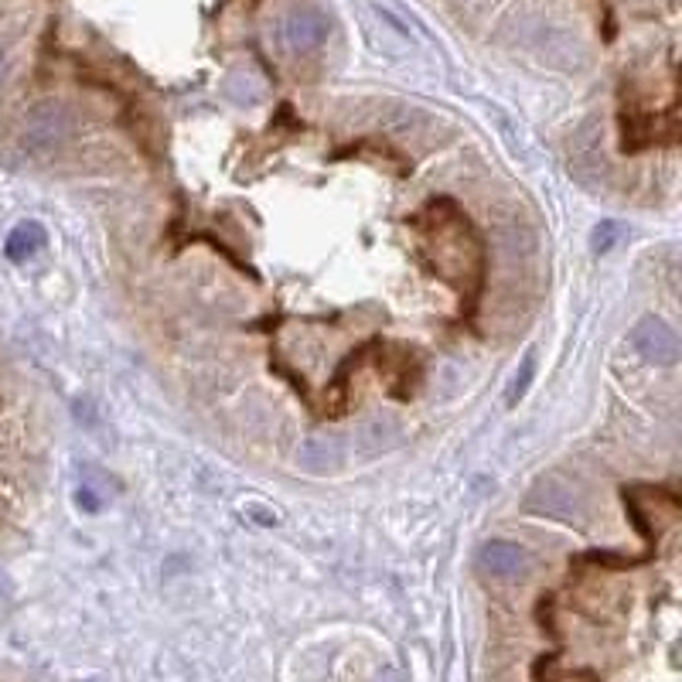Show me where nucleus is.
Wrapping results in <instances>:
<instances>
[{"label": "nucleus", "mask_w": 682, "mask_h": 682, "mask_svg": "<svg viewBox=\"0 0 682 682\" xmlns=\"http://www.w3.org/2000/svg\"><path fill=\"white\" fill-rule=\"evenodd\" d=\"M526 509L539 512V516H550L560 522H583L587 519V498L580 488H573L563 478H542L532 485V491L526 495Z\"/></svg>", "instance_id": "2"}, {"label": "nucleus", "mask_w": 682, "mask_h": 682, "mask_svg": "<svg viewBox=\"0 0 682 682\" xmlns=\"http://www.w3.org/2000/svg\"><path fill=\"white\" fill-rule=\"evenodd\" d=\"M75 130H79V120L69 103L41 100L21 120V147L34 157H49L72 141Z\"/></svg>", "instance_id": "1"}, {"label": "nucleus", "mask_w": 682, "mask_h": 682, "mask_svg": "<svg viewBox=\"0 0 682 682\" xmlns=\"http://www.w3.org/2000/svg\"><path fill=\"white\" fill-rule=\"evenodd\" d=\"M621 233H624V225H621V222H614V218L598 222V225H594V236H590V250H594L598 256L611 253V250L621 243Z\"/></svg>", "instance_id": "7"}, {"label": "nucleus", "mask_w": 682, "mask_h": 682, "mask_svg": "<svg viewBox=\"0 0 682 682\" xmlns=\"http://www.w3.org/2000/svg\"><path fill=\"white\" fill-rule=\"evenodd\" d=\"M11 594V577L4 573V570H0V601H4Z\"/></svg>", "instance_id": "9"}, {"label": "nucleus", "mask_w": 682, "mask_h": 682, "mask_svg": "<svg viewBox=\"0 0 682 682\" xmlns=\"http://www.w3.org/2000/svg\"><path fill=\"white\" fill-rule=\"evenodd\" d=\"M328 31H332V24L317 8H301L284 21V41H287V49L297 52V55L322 49V44L328 41Z\"/></svg>", "instance_id": "5"}, {"label": "nucleus", "mask_w": 682, "mask_h": 682, "mask_svg": "<svg viewBox=\"0 0 682 682\" xmlns=\"http://www.w3.org/2000/svg\"><path fill=\"white\" fill-rule=\"evenodd\" d=\"M478 567H481V573H488V577L516 580V577H526V573H529V553L522 550L519 542L488 539L481 550H478Z\"/></svg>", "instance_id": "4"}, {"label": "nucleus", "mask_w": 682, "mask_h": 682, "mask_svg": "<svg viewBox=\"0 0 682 682\" xmlns=\"http://www.w3.org/2000/svg\"><path fill=\"white\" fill-rule=\"evenodd\" d=\"M41 246H44V225L28 218V222H18L14 230L8 233V240H4V256L14 259V263H24V259H31Z\"/></svg>", "instance_id": "6"}, {"label": "nucleus", "mask_w": 682, "mask_h": 682, "mask_svg": "<svg viewBox=\"0 0 682 682\" xmlns=\"http://www.w3.org/2000/svg\"><path fill=\"white\" fill-rule=\"evenodd\" d=\"M532 376H536V355H526L522 369H519V379H516V383H512V389H509V403H512V406L526 396V389H529Z\"/></svg>", "instance_id": "8"}, {"label": "nucleus", "mask_w": 682, "mask_h": 682, "mask_svg": "<svg viewBox=\"0 0 682 682\" xmlns=\"http://www.w3.org/2000/svg\"><path fill=\"white\" fill-rule=\"evenodd\" d=\"M631 345L645 362H652V366H659V369H672L682 358V342H679L675 328L665 322V317H655V314L642 317V322L634 325Z\"/></svg>", "instance_id": "3"}, {"label": "nucleus", "mask_w": 682, "mask_h": 682, "mask_svg": "<svg viewBox=\"0 0 682 682\" xmlns=\"http://www.w3.org/2000/svg\"><path fill=\"white\" fill-rule=\"evenodd\" d=\"M0 79H4V55H0Z\"/></svg>", "instance_id": "10"}]
</instances>
